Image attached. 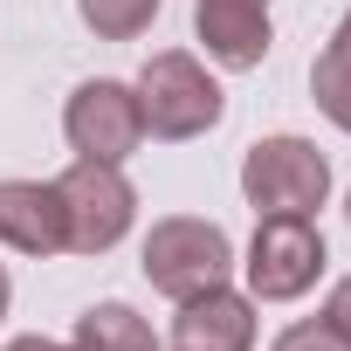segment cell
Wrapping results in <instances>:
<instances>
[{"mask_svg": "<svg viewBox=\"0 0 351 351\" xmlns=\"http://www.w3.org/2000/svg\"><path fill=\"white\" fill-rule=\"evenodd\" d=\"M241 200L262 214H296V221H317V207L330 200V158L296 138V131H276V138H255L241 152Z\"/></svg>", "mask_w": 351, "mask_h": 351, "instance_id": "obj_3", "label": "cell"}, {"mask_svg": "<svg viewBox=\"0 0 351 351\" xmlns=\"http://www.w3.org/2000/svg\"><path fill=\"white\" fill-rule=\"evenodd\" d=\"M324 324L351 344V276H337V282H330V296H324Z\"/></svg>", "mask_w": 351, "mask_h": 351, "instance_id": "obj_14", "label": "cell"}, {"mask_svg": "<svg viewBox=\"0 0 351 351\" xmlns=\"http://www.w3.org/2000/svg\"><path fill=\"white\" fill-rule=\"evenodd\" d=\"M0 241L14 255H69V228H62V193L56 180H0Z\"/></svg>", "mask_w": 351, "mask_h": 351, "instance_id": "obj_8", "label": "cell"}, {"mask_svg": "<svg viewBox=\"0 0 351 351\" xmlns=\"http://www.w3.org/2000/svg\"><path fill=\"white\" fill-rule=\"evenodd\" d=\"M62 228H69V255H110L131 228H138V186L124 180V165H97L76 158L62 180Z\"/></svg>", "mask_w": 351, "mask_h": 351, "instance_id": "obj_5", "label": "cell"}, {"mask_svg": "<svg viewBox=\"0 0 351 351\" xmlns=\"http://www.w3.org/2000/svg\"><path fill=\"white\" fill-rule=\"evenodd\" d=\"M138 269H145V282L158 296L186 303V296H207V289H221L234 276V241L207 214H165V221H152Z\"/></svg>", "mask_w": 351, "mask_h": 351, "instance_id": "obj_2", "label": "cell"}, {"mask_svg": "<svg viewBox=\"0 0 351 351\" xmlns=\"http://www.w3.org/2000/svg\"><path fill=\"white\" fill-rule=\"evenodd\" d=\"M69 351H158V337H152V324L131 310V303H90L83 317H76V337H69Z\"/></svg>", "mask_w": 351, "mask_h": 351, "instance_id": "obj_11", "label": "cell"}, {"mask_svg": "<svg viewBox=\"0 0 351 351\" xmlns=\"http://www.w3.org/2000/svg\"><path fill=\"white\" fill-rule=\"evenodd\" d=\"M0 351H69V344H56V337H42V330H21V337H8Z\"/></svg>", "mask_w": 351, "mask_h": 351, "instance_id": "obj_15", "label": "cell"}, {"mask_svg": "<svg viewBox=\"0 0 351 351\" xmlns=\"http://www.w3.org/2000/svg\"><path fill=\"white\" fill-rule=\"evenodd\" d=\"M172 351H255V296L228 282L207 296H186L172 317Z\"/></svg>", "mask_w": 351, "mask_h": 351, "instance_id": "obj_9", "label": "cell"}, {"mask_svg": "<svg viewBox=\"0 0 351 351\" xmlns=\"http://www.w3.org/2000/svg\"><path fill=\"white\" fill-rule=\"evenodd\" d=\"M269 351H351L324 317H303V324H289V330H276V344Z\"/></svg>", "mask_w": 351, "mask_h": 351, "instance_id": "obj_13", "label": "cell"}, {"mask_svg": "<svg viewBox=\"0 0 351 351\" xmlns=\"http://www.w3.org/2000/svg\"><path fill=\"white\" fill-rule=\"evenodd\" d=\"M344 221H351V193H344Z\"/></svg>", "mask_w": 351, "mask_h": 351, "instance_id": "obj_17", "label": "cell"}, {"mask_svg": "<svg viewBox=\"0 0 351 351\" xmlns=\"http://www.w3.org/2000/svg\"><path fill=\"white\" fill-rule=\"evenodd\" d=\"M310 104L351 138V14L330 28V42H324L317 62H310Z\"/></svg>", "mask_w": 351, "mask_h": 351, "instance_id": "obj_10", "label": "cell"}, {"mask_svg": "<svg viewBox=\"0 0 351 351\" xmlns=\"http://www.w3.org/2000/svg\"><path fill=\"white\" fill-rule=\"evenodd\" d=\"M131 90H138L145 138H158V145L207 138V131L228 117V97H221L214 69H207L193 49H158V56H145V69H138Z\"/></svg>", "mask_w": 351, "mask_h": 351, "instance_id": "obj_1", "label": "cell"}, {"mask_svg": "<svg viewBox=\"0 0 351 351\" xmlns=\"http://www.w3.org/2000/svg\"><path fill=\"white\" fill-rule=\"evenodd\" d=\"M8 310H14V282H8V269H0V324H8Z\"/></svg>", "mask_w": 351, "mask_h": 351, "instance_id": "obj_16", "label": "cell"}, {"mask_svg": "<svg viewBox=\"0 0 351 351\" xmlns=\"http://www.w3.org/2000/svg\"><path fill=\"white\" fill-rule=\"evenodd\" d=\"M62 138L76 158H97V165H124L138 145H145V117H138V90L117 83V76H90L69 90L62 104Z\"/></svg>", "mask_w": 351, "mask_h": 351, "instance_id": "obj_6", "label": "cell"}, {"mask_svg": "<svg viewBox=\"0 0 351 351\" xmlns=\"http://www.w3.org/2000/svg\"><path fill=\"white\" fill-rule=\"evenodd\" d=\"M276 0H193V35L207 49V62L221 69H262L276 49V21H269Z\"/></svg>", "mask_w": 351, "mask_h": 351, "instance_id": "obj_7", "label": "cell"}, {"mask_svg": "<svg viewBox=\"0 0 351 351\" xmlns=\"http://www.w3.org/2000/svg\"><path fill=\"white\" fill-rule=\"evenodd\" d=\"M324 269H330V248H324L317 221H296V214H262L255 221L248 255H241V276H248L255 303H296V296L317 289Z\"/></svg>", "mask_w": 351, "mask_h": 351, "instance_id": "obj_4", "label": "cell"}, {"mask_svg": "<svg viewBox=\"0 0 351 351\" xmlns=\"http://www.w3.org/2000/svg\"><path fill=\"white\" fill-rule=\"evenodd\" d=\"M158 8H165V0H76V21L97 42H138L158 21Z\"/></svg>", "mask_w": 351, "mask_h": 351, "instance_id": "obj_12", "label": "cell"}]
</instances>
